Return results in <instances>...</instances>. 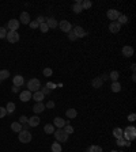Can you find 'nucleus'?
<instances>
[{
	"mask_svg": "<svg viewBox=\"0 0 136 152\" xmlns=\"http://www.w3.org/2000/svg\"><path fill=\"white\" fill-rule=\"evenodd\" d=\"M38 27H40V30H41L42 33H46L48 30H49V27H48V25H46V23H41V25H40Z\"/></svg>",
	"mask_w": 136,
	"mask_h": 152,
	"instance_id": "obj_36",
	"label": "nucleus"
},
{
	"mask_svg": "<svg viewBox=\"0 0 136 152\" xmlns=\"http://www.w3.org/2000/svg\"><path fill=\"white\" fill-rule=\"evenodd\" d=\"M1 82H3V80H0V84H1Z\"/></svg>",
	"mask_w": 136,
	"mask_h": 152,
	"instance_id": "obj_53",
	"label": "nucleus"
},
{
	"mask_svg": "<svg viewBox=\"0 0 136 152\" xmlns=\"http://www.w3.org/2000/svg\"><path fill=\"white\" fill-rule=\"evenodd\" d=\"M40 88H41V82H40L38 79L33 78V79H30V80L27 82V90H29L30 92L40 91Z\"/></svg>",
	"mask_w": 136,
	"mask_h": 152,
	"instance_id": "obj_1",
	"label": "nucleus"
},
{
	"mask_svg": "<svg viewBox=\"0 0 136 152\" xmlns=\"http://www.w3.org/2000/svg\"><path fill=\"white\" fill-rule=\"evenodd\" d=\"M101 80H102V82H105V80H109V75H102V78H101Z\"/></svg>",
	"mask_w": 136,
	"mask_h": 152,
	"instance_id": "obj_48",
	"label": "nucleus"
},
{
	"mask_svg": "<svg viewBox=\"0 0 136 152\" xmlns=\"http://www.w3.org/2000/svg\"><path fill=\"white\" fill-rule=\"evenodd\" d=\"M133 52H135V50H133L132 46H128V45H127V46L123 48V54H124L125 57H132V56H133Z\"/></svg>",
	"mask_w": 136,
	"mask_h": 152,
	"instance_id": "obj_18",
	"label": "nucleus"
},
{
	"mask_svg": "<svg viewBox=\"0 0 136 152\" xmlns=\"http://www.w3.org/2000/svg\"><path fill=\"white\" fill-rule=\"evenodd\" d=\"M12 83H14V86H16V87H22L23 83H25V79H23V76H21V75H16V76L12 78Z\"/></svg>",
	"mask_w": 136,
	"mask_h": 152,
	"instance_id": "obj_14",
	"label": "nucleus"
},
{
	"mask_svg": "<svg viewBox=\"0 0 136 152\" xmlns=\"http://www.w3.org/2000/svg\"><path fill=\"white\" fill-rule=\"evenodd\" d=\"M32 139H33V136H32V133H30L29 131H21V132H19L18 140H19L21 143H23V144H27V143L32 141Z\"/></svg>",
	"mask_w": 136,
	"mask_h": 152,
	"instance_id": "obj_2",
	"label": "nucleus"
},
{
	"mask_svg": "<svg viewBox=\"0 0 136 152\" xmlns=\"http://www.w3.org/2000/svg\"><path fill=\"white\" fill-rule=\"evenodd\" d=\"M91 5H93V3H91L90 0L82 1V8H83V10H89V8H91Z\"/></svg>",
	"mask_w": 136,
	"mask_h": 152,
	"instance_id": "obj_32",
	"label": "nucleus"
},
{
	"mask_svg": "<svg viewBox=\"0 0 136 152\" xmlns=\"http://www.w3.org/2000/svg\"><path fill=\"white\" fill-rule=\"evenodd\" d=\"M45 107H48V109H53V107H55V102H53V100H49L46 105H45Z\"/></svg>",
	"mask_w": 136,
	"mask_h": 152,
	"instance_id": "obj_46",
	"label": "nucleus"
},
{
	"mask_svg": "<svg viewBox=\"0 0 136 152\" xmlns=\"http://www.w3.org/2000/svg\"><path fill=\"white\" fill-rule=\"evenodd\" d=\"M5 110H7V113H14L15 111V103L14 102H8L7 103V106H5Z\"/></svg>",
	"mask_w": 136,
	"mask_h": 152,
	"instance_id": "obj_26",
	"label": "nucleus"
},
{
	"mask_svg": "<svg viewBox=\"0 0 136 152\" xmlns=\"http://www.w3.org/2000/svg\"><path fill=\"white\" fill-rule=\"evenodd\" d=\"M123 129L121 128H114L113 129V136L116 137V139H120V137H123Z\"/></svg>",
	"mask_w": 136,
	"mask_h": 152,
	"instance_id": "obj_27",
	"label": "nucleus"
},
{
	"mask_svg": "<svg viewBox=\"0 0 136 152\" xmlns=\"http://www.w3.org/2000/svg\"><path fill=\"white\" fill-rule=\"evenodd\" d=\"M117 145H120V147H124V145H125V140H124V139H123V137H120V139H117Z\"/></svg>",
	"mask_w": 136,
	"mask_h": 152,
	"instance_id": "obj_41",
	"label": "nucleus"
},
{
	"mask_svg": "<svg viewBox=\"0 0 136 152\" xmlns=\"http://www.w3.org/2000/svg\"><path fill=\"white\" fill-rule=\"evenodd\" d=\"M40 117L38 115H33V117H30L29 120H27V124H29V126H32V128H36V126L40 125Z\"/></svg>",
	"mask_w": 136,
	"mask_h": 152,
	"instance_id": "obj_11",
	"label": "nucleus"
},
{
	"mask_svg": "<svg viewBox=\"0 0 136 152\" xmlns=\"http://www.w3.org/2000/svg\"><path fill=\"white\" fill-rule=\"evenodd\" d=\"M36 21H37V23H38V25H41V23H45V22H46V18H45V16H42V15H40Z\"/></svg>",
	"mask_w": 136,
	"mask_h": 152,
	"instance_id": "obj_38",
	"label": "nucleus"
},
{
	"mask_svg": "<svg viewBox=\"0 0 136 152\" xmlns=\"http://www.w3.org/2000/svg\"><path fill=\"white\" fill-rule=\"evenodd\" d=\"M11 129H12L14 132H16V133H19V132L22 131V124H19L18 121H15V122L11 124Z\"/></svg>",
	"mask_w": 136,
	"mask_h": 152,
	"instance_id": "obj_24",
	"label": "nucleus"
},
{
	"mask_svg": "<svg viewBox=\"0 0 136 152\" xmlns=\"http://www.w3.org/2000/svg\"><path fill=\"white\" fill-rule=\"evenodd\" d=\"M73 34L76 35L78 38H83L84 35H87V33L84 31V29L83 27H80V26H76V27H73Z\"/></svg>",
	"mask_w": 136,
	"mask_h": 152,
	"instance_id": "obj_10",
	"label": "nucleus"
},
{
	"mask_svg": "<svg viewBox=\"0 0 136 152\" xmlns=\"http://www.w3.org/2000/svg\"><path fill=\"white\" fill-rule=\"evenodd\" d=\"M44 96H45V95L42 94L41 91H36V92H33L32 99H34L36 102H42V99H44Z\"/></svg>",
	"mask_w": 136,
	"mask_h": 152,
	"instance_id": "obj_20",
	"label": "nucleus"
},
{
	"mask_svg": "<svg viewBox=\"0 0 136 152\" xmlns=\"http://www.w3.org/2000/svg\"><path fill=\"white\" fill-rule=\"evenodd\" d=\"M71 8H72V11L75 14H80V12L83 11V8H82V0H78L76 3H73Z\"/></svg>",
	"mask_w": 136,
	"mask_h": 152,
	"instance_id": "obj_17",
	"label": "nucleus"
},
{
	"mask_svg": "<svg viewBox=\"0 0 136 152\" xmlns=\"http://www.w3.org/2000/svg\"><path fill=\"white\" fill-rule=\"evenodd\" d=\"M65 115H67V118H69V120H73L78 115V111H76V109H68L65 111Z\"/></svg>",
	"mask_w": 136,
	"mask_h": 152,
	"instance_id": "obj_22",
	"label": "nucleus"
},
{
	"mask_svg": "<svg viewBox=\"0 0 136 152\" xmlns=\"http://www.w3.org/2000/svg\"><path fill=\"white\" fill-rule=\"evenodd\" d=\"M110 152H118V151H110Z\"/></svg>",
	"mask_w": 136,
	"mask_h": 152,
	"instance_id": "obj_52",
	"label": "nucleus"
},
{
	"mask_svg": "<svg viewBox=\"0 0 136 152\" xmlns=\"http://www.w3.org/2000/svg\"><path fill=\"white\" fill-rule=\"evenodd\" d=\"M135 120H136V114H135V113H131V114H128V121L133 122Z\"/></svg>",
	"mask_w": 136,
	"mask_h": 152,
	"instance_id": "obj_45",
	"label": "nucleus"
},
{
	"mask_svg": "<svg viewBox=\"0 0 136 152\" xmlns=\"http://www.w3.org/2000/svg\"><path fill=\"white\" fill-rule=\"evenodd\" d=\"M68 38H69V41H76V40H78V37H76V35L73 34V31H72V30H71V31L68 33Z\"/></svg>",
	"mask_w": 136,
	"mask_h": 152,
	"instance_id": "obj_39",
	"label": "nucleus"
},
{
	"mask_svg": "<svg viewBox=\"0 0 136 152\" xmlns=\"http://www.w3.org/2000/svg\"><path fill=\"white\" fill-rule=\"evenodd\" d=\"M124 132H125V133H128V136H129V141H133V140H135V137H136L135 126H128Z\"/></svg>",
	"mask_w": 136,
	"mask_h": 152,
	"instance_id": "obj_13",
	"label": "nucleus"
},
{
	"mask_svg": "<svg viewBox=\"0 0 136 152\" xmlns=\"http://www.w3.org/2000/svg\"><path fill=\"white\" fill-rule=\"evenodd\" d=\"M46 107H45V105L42 103V102H37L36 105L33 106V111L36 113V114H38V113H42V111L45 110Z\"/></svg>",
	"mask_w": 136,
	"mask_h": 152,
	"instance_id": "obj_16",
	"label": "nucleus"
},
{
	"mask_svg": "<svg viewBox=\"0 0 136 152\" xmlns=\"http://www.w3.org/2000/svg\"><path fill=\"white\" fill-rule=\"evenodd\" d=\"M46 87H48L49 90H53V88H56V84H55V83H48V84H46Z\"/></svg>",
	"mask_w": 136,
	"mask_h": 152,
	"instance_id": "obj_47",
	"label": "nucleus"
},
{
	"mask_svg": "<svg viewBox=\"0 0 136 152\" xmlns=\"http://www.w3.org/2000/svg\"><path fill=\"white\" fill-rule=\"evenodd\" d=\"M108 19L109 21H112V22H116L117 19H118V16L121 15L120 14V11H117V10H114V8H110L109 11H108Z\"/></svg>",
	"mask_w": 136,
	"mask_h": 152,
	"instance_id": "obj_5",
	"label": "nucleus"
},
{
	"mask_svg": "<svg viewBox=\"0 0 136 152\" xmlns=\"http://www.w3.org/2000/svg\"><path fill=\"white\" fill-rule=\"evenodd\" d=\"M5 35H7V29L0 26V38H5Z\"/></svg>",
	"mask_w": 136,
	"mask_h": 152,
	"instance_id": "obj_37",
	"label": "nucleus"
},
{
	"mask_svg": "<svg viewBox=\"0 0 136 152\" xmlns=\"http://www.w3.org/2000/svg\"><path fill=\"white\" fill-rule=\"evenodd\" d=\"M29 25H30V27H32V29H38V26H40V25L37 23V21H30V23H29Z\"/></svg>",
	"mask_w": 136,
	"mask_h": 152,
	"instance_id": "obj_43",
	"label": "nucleus"
},
{
	"mask_svg": "<svg viewBox=\"0 0 136 152\" xmlns=\"http://www.w3.org/2000/svg\"><path fill=\"white\" fill-rule=\"evenodd\" d=\"M50 149H52V152H61V144L60 143H53L52 147H50Z\"/></svg>",
	"mask_w": 136,
	"mask_h": 152,
	"instance_id": "obj_28",
	"label": "nucleus"
},
{
	"mask_svg": "<svg viewBox=\"0 0 136 152\" xmlns=\"http://www.w3.org/2000/svg\"><path fill=\"white\" fill-rule=\"evenodd\" d=\"M8 76H10V72L7 69H1L0 71V80H5V79H8Z\"/></svg>",
	"mask_w": 136,
	"mask_h": 152,
	"instance_id": "obj_30",
	"label": "nucleus"
},
{
	"mask_svg": "<svg viewBox=\"0 0 136 152\" xmlns=\"http://www.w3.org/2000/svg\"><path fill=\"white\" fill-rule=\"evenodd\" d=\"M55 131H56V128H55V125H52V124H46V125L44 126V132H45L46 135H52V133H55Z\"/></svg>",
	"mask_w": 136,
	"mask_h": 152,
	"instance_id": "obj_21",
	"label": "nucleus"
},
{
	"mask_svg": "<svg viewBox=\"0 0 136 152\" xmlns=\"http://www.w3.org/2000/svg\"><path fill=\"white\" fill-rule=\"evenodd\" d=\"M110 88H112V91H113V92H120V91H121V84L118 83V82H113Z\"/></svg>",
	"mask_w": 136,
	"mask_h": 152,
	"instance_id": "obj_25",
	"label": "nucleus"
},
{
	"mask_svg": "<svg viewBox=\"0 0 136 152\" xmlns=\"http://www.w3.org/2000/svg\"><path fill=\"white\" fill-rule=\"evenodd\" d=\"M118 78H120V74H118L117 71H112V72L109 74V79H112L113 82H117Z\"/></svg>",
	"mask_w": 136,
	"mask_h": 152,
	"instance_id": "obj_29",
	"label": "nucleus"
},
{
	"mask_svg": "<svg viewBox=\"0 0 136 152\" xmlns=\"http://www.w3.org/2000/svg\"><path fill=\"white\" fill-rule=\"evenodd\" d=\"M18 91H19V87L14 86V87H12V92H18Z\"/></svg>",
	"mask_w": 136,
	"mask_h": 152,
	"instance_id": "obj_50",
	"label": "nucleus"
},
{
	"mask_svg": "<svg viewBox=\"0 0 136 152\" xmlns=\"http://www.w3.org/2000/svg\"><path fill=\"white\" fill-rule=\"evenodd\" d=\"M27 120H29V118H27L26 115H21V117H19V121H18V122L23 125V124H27Z\"/></svg>",
	"mask_w": 136,
	"mask_h": 152,
	"instance_id": "obj_40",
	"label": "nucleus"
},
{
	"mask_svg": "<svg viewBox=\"0 0 136 152\" xmlns=\"http://www.w3.org/2000/svg\"><path fill=\"white\" fill-rule=\"evenodd\" d=\"M87 152H104L102 151V148L100 145H91V147L87 149Z\"/></svg>",
	"mask_w": 136,
	"mask_h": 152,
	"instance_id": "obj_33",
	"label": "nucleus"
},
{
	"mask_svg": "<svg viewBox=\"0 0 136 152\" xmlns=\"http://www.w3.org/2000/svg\"><path fill=\"white\" fill-rule=\"evenodd\" d=\"M120 29H121V25L117 21L112 22L109 25V30H110V33H113V34H117V33L120 31Z\"/></svg>",
	"mask_w": 136,
	"mask_h": 152,
	"instance_id": "obj_12",
	"label": "nucleus"
},
{
	"mask_svg": "<svg viewBox=\"0 0 136 152\" xmlns=\"http://www.w3.org/2000/svg\"><path fill=\"white\" fill-rule=\"evenodd\" d=\"M53 135H55V139H56V141H57V143H65V141H68V136H69V135H67L63 129L55 131V133H53Z\"/></svg>",
	"mask_w": 136,
	"mask_h": 152,
	"instance_id": "obj_3",
	"label": "nucleus"
},
{
	"mask_svg": "<svg viewBox=\"0 0 136 152\" xmlns=\"http://www.w3.org/2000/svg\"><path fill=\"white\" fill-rule=\"evenodd\" d=\"M44 76H46V78H49V76H52V74H53V71H52V68H45L44 69Z\"/></svg>",
	"mask_w": 136,
	"mask_h": 152,
	"instance_id": "obj_35",
	"label": "nucleus"
},
{
	"mask_svg": "<svg viewBox=\"0 0 136 152\" xmlns=\"http://www.w3.org/2000/svg\"><path fill=\"white\" fill-rule=\"evenodd\" d=\"M45 23L48 25V27H49V29H56V27L59 26V22L56 21L55 18H48Z\"/></svg>",
	"mask_w": 136,
	"mask_h": 152,
	"instance_id": "obj_19",
	"label": "nucleus"
},
{
	"mask_svg": "<svg viewBox=\"0 0 136 152\" xmlns=\"http://www.w3.org/2000/svg\"><path fill=\"white\" fill-rule=\"evenodd\" d=\"M91 84H93V87H94V88H101V87H102V84H104V82L101 80V78H95V79H93Z\"/></svg>",
	"mask_w": 136,
	"mask_h": 152,
	"instance_id": "obj_23",
	"label": "nucleus"
},
{
	"mask_svg": "<svg viewBox=\"0 0 136 152\" xmlns=\"http://www.w3.org/2000/svg\"><path fill=\"white\" fill-rule=\"evenodd\" d=\"M63 131L65 132L67 135H72V133H73V128H72L71 125H69V124H67V125H65V126L63 128Z\"/></svg>",
	"mask_w": 136,
	"mask_h": 152,
	"instance_id": "obj_34",
	"label": "nucleus"
},
{
	"mask_svg": "<svg viewBox=\"0 0 136 152\" xmlns=\"http://www.w3.org/2000/svg\"><path fill=\"white\" fill-rule=\"evenodd\" d=\"M5 114H7V110H5V107H0V118L5 117Z\"/></svg>",
	"mask_w": 136,
	"mask_h": 152,
	"instance_id": "obj_44",
	"label": "nucleus"
},
{
	"mask_svg": "<svg viewBox=\"0 0 136 152\" xmlns=\"http://www.w3.org/2000/svg\"><path fill=\"white\" fill-rule=\"evenodd\" d=\"M117 22H118L120 25H127V23H128V16H127V15H123V14H121V15L118 16Z\"/></svg>",
	"mask_w": 136,
	"mask_h": 152,
	"instance_id": "obj_31",
	"label": "nucleus"
},
{
	"mask_svg": "<svg viewBox=\"0 0 136 152\" xmlns=\"http://www.w3.org/2000/svg\"><path fill=\"white\" fill-rule=\"evenodd\" d=\"M67 124H69V122L65 121V120H63L61 117H56V118L53 120V125H55V128H59V129H63Z\"/></svg>",
	"mask_w": 136,
	"mask_h": 152,
	"instance_id": "obj_7",
	"label": "nucleus"
},
{
	"mask_svg": "<svg viewBox=\"0 0 136 152\" xmlns=\"http://www.w3.org/2000/svg\"><path fill=\"white\" fill-rule=\"evenodd\" d=\"M33 96V92H30L29 90H26V91H22L21 94H19V99L22 100V102H29V100L32 99Z\"/></svg>",
	"mask_w": 136,
	"mask_h": 152,
	"instance_id": "obj_9",
	"label": "nucleus"
},
{
	"mask_svg": "<svg viewBox=\"0 0 136 152\" xmlns=\"http://www.w3.org/2000/svg\"><path fill=\"white\" fill-rule=\"evenodd\" d=\"M59 27L61 29V31L63 33H69L71 30H72V25H71V22H68V21L59 22Z\"/></svg>",
	"mask_w": 136,
	"mask_h": 152,
	"instance_id": "obj_6",
	"label": "nucleus"
},
{
	"mask_svg": "<svg viewBox=\"0 0 136 152\" xmlns=\"http://www.w3.org/2000/svg\"><path fill=\"white\" fill-rule=\"evenodd\" d=\"M40 91H41L44 95H48L49 92H50V90L48 88V87H41V88H40Z\"/></svg>",
	"mask_w": 136,
	"mask_h": 152,
	"instance_id": "obj_42",
	"label": "nucleus"
},
{
	"mask_svg": "<svg viewBox=\"0 0 136 152\" xmlns=\"http://www.w3.org/2000/svg\"><path fill=\"white\" fill-rule=\"evenodd\" d=\"M19 22L23 23V25H29L30 23V14L26 12V11H23L21 14V18H19Z\"/></svg>",
	"mask_w": 136,
	"mask_h": 152,
	"instance_id": "obj_15",
	"label": "nucleus"
},
{
	"mask_svg": "<svg viewBox=\"0 0 136 152\" xmlns=\"http://www.w3.org/2000/svg\"><path fill=\"white\" fill-rule=\"evenodd\" d=\"M5 38L8 40L10 44H16V42L19 41V33L18 31H8L7 35H5Z\"/></svg>",
	"mask_w": 136,
	"mask_h": 152,
	"instance_id": "obj_4",
	"label": "nucleus"
},
{
	"mask_svg": "<svg viewBox=\"0 0 136 152\" xmlns=\"http://www.w3.org/2000/svg\"><path fill=\"white\" fill-rule=\"evenodd\" d=\"M7 27H8L10 31H16V30L19 29V21H18V19H11V21H8V23H7Z\"/></svg>",
	"mask_w": 136,
	"mask_h": 152,
	"instance_id": "obj_8",
	"label": "nucleus"
},
{
	"mask_svg": "<svg viewBox=\"0 0 136 152\" xmlns=\"http://www.w3.org/2000/svg\"><path fill=\"white\" fill-rule=\"evenodd\" d=\"M131 69L133 71V72H135V69H136V65H135V64H132V65H131Z\"/></svg>",
	"mask_w": 136,
	"mask_h": 152,
	"instance_id": "obj_51",
	"label": "nucleus"
},
{
	"mask_svg": "<svg viewBox=\"0 0 136 152\" xmlns=\"http://www.w3.org/2000/svg\"><path fill=\"white\" fill-rule=\"evenodd\" d=\"M29 128H30V126H29V124H23V125H22V131H27Z\"/></svg>",
	"mask_w": 136,
	"mask_h": 152,
	"instance_id": "obj_49",
	"label": "nucleus"
}]
</instances>
